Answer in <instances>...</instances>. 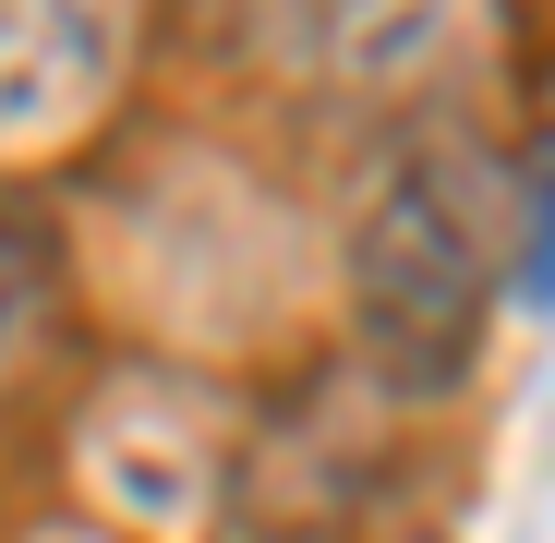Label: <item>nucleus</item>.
<instances>
[{"mask_svg":"<svg viewBox=\"0 0 555 543\" xmlns=\"http://www.w3.org/2000/svg\"><path fill=\"white\" fill-rule=\"evenodd\" d=\"M519 242H531V194H519L495 133H472L459 109L387 121L375 169L350 194V230H338L350 350L399 399L472 387V362H483V338L519 290Z\"/></svg>","mask_w":555,"mask_h":543,"instance_id":"nucleus-1","label":"nucleus"},{"mask_svg":"<svg viewBox=\"0 0 555 543\" xmlns=\"http://www.w3.org/2000/svg\"><path fill=\"white\" fill-rule=\"evenodd\" d=\"M507 0H302V73L362 121H423L472 85Z\"/></svg>","mask_w":555,"mask_h":543,"instance_id":"nucleus-2","label":"nucleus"},{"mask_svg":"<svg viewBox=\"0 0 555 543\" xmlns=\"http://www.w3.org/2000/svg\"><path fill=\"white\" fill-rule=\"evenodd\" d=\"M145 37V0H0V157L98 133Z\"/></svg>","mask_w":555,"mask_h":543,"instance_id":"nucleus-3","label":"nucleus"},{"mask_svg":"<svg viewBox=\"0 0 555 543\" xmlns=\"http://www.w3.org/2000/svg\"><path fill=\"white\" fill-rule=\"evenodd\" d=\"M531 279H555V169H543V194H531V242H519Z\"/></svg>","mask_w":555,"mask_h":543,"instance_id":"nucleus-4","label":"nucleus"}]
</instances>
